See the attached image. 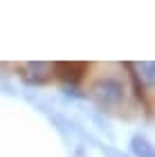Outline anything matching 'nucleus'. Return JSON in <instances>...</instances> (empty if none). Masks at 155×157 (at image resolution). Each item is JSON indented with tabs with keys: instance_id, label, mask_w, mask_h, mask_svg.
Wrapping results in <instances>:
<instances>
[{
	"instance_id": "3",
	"label": "nucleus",
	"mask_w": 155,
	"mask_h": 157,
	"mask_svg": "<svg viewBox=\"0 0 155 157\" xmlns=\"http://www.w3.org/2000/svg\"><path fill=\"white\" fill-rule=\"evenodd\" d=\"M54 67H56V72L61 74V78H65L70 83H76L83 76V70H86L83 63H56Z\"/></svg>"
},
{
	"instance_id": "4",
	"label": "nucleus",
	"mask_w": 155,
	"mask_h": 157,
	"mask_svg": "<svg viewBox=\"0 0 155 157\" xmlns=\"http://www.w3.org/2000/svg\"><path fill=\"white\" fill-rule=\"evenodd\" d=\"M130 148H133V153H135V157H155L153 155V146L142 137V135H135V137L130 139Z\"/></svg>"
},
{
	"instance_id": "5",
	"label": "nucleus",
	"mask_w": 155,
	"mask_h": 157,
	"mask_svg": "<svg viewBox=\"0 0 155 157\" xmlns=\"http://www.w3.org/2000/svg\"><path fill=\"white\" fill-rule=\"evenodd\" d=\"M74 157H86V153H83V148H76V151H74Z\"/></svg>"
},
{
	"instance_id": "2",
	"label": "nucleus",
	"mask_w": 155,
	"mask_h": 157,
	"mask_svg": "<svg viewBox=\"0 0 155 157\" xmlns=\"http://www.w3.org/2000/svg\"><path fill=\"white\" fill-rule=\"evenodd\" d=\"M25 78L32 83H45L47 78H52V65L47 63H27L25 65Z\"/></svg>"
},
{
	"instance_id": "1",
	"label": "nucleus",
	"mask_w": 155,
	"mask_h": 157,
	"mask_svg": "<svg viewBox=\"0 0 155 157\" xmlns=\"http://www.w3.org/2000/svg\"><path fill=\"white\" fill-rule=\"evenodd\" d=\"M90 97H92L101 108H115V105H119L124 101L126 85L115 76H101V78H97L92 83Z\"/></svg>"
}]
</instances>
